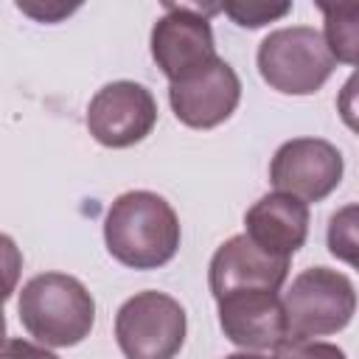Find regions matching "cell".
Masks as SVG:
<instances>
[{
	"label": "cell",
	"mask_w": 359,
	"mask_h": 359,
	"mask_svg": "<svg viewBox=\"0 0 359 359\" xmlns=\"http://www.w3.org/2000/svg\"><path fill=\"white\" fill-rule=\"evenodd\" d=\"M104 241L123 266L157 269L177 255L180 219L160 194L126 191L107 210Z\"/></svg>",
	"instance_id": "6da1fadb"
},
{
	"label": "cell",
	"mask_w": 359,
	"mask_h": 359,
	"mask_svg": "<svg viewBox=\"0 0 359 359\" xmlns=\"http://www.w3.org/2000/svg\"><path fill=\"white\" fill-rule=\"evenodd\" d=\"M20 323L50 348L79 345L95 323V300L87 286L65 272L31 278L20 292Z\"/></svg>",
	"instance_id": "7a4b0ae2"
},
{
	"label": "cell",
	"mask_w": 359,
	"mask_h": 359,
	"mask_svg": "<svg viewBox=\"0 0 359 359\" xmlns=\"http://www.w3.org/2000/svg\"><path fill=\"white\" fill-rule=\"evenodd\" d=\"M289 339H314L342 331L356 311L353 280L328 266L303 269L283 294Z\"/></svg>",
	"instance_id": "3957f363"
},
{
	"label": "cell",
	"mask_w": 359,
	"mask_h": 359,
	"mask_svg": "<svg viewBox=\"0 0 359 359\" xmlns=\"http://www.w3.org/2000/svg\"><path fill=\"white\" fill-rule=\"evenodd\" d=\"M334 56L317 28H278L258 45L261 79L286 95H311L334 73Z\"/></svg>",
	"instance_id": "277c9868"
},
{
	"label": "cell",
	"mask_w": 359,
	"mask_h": 359,
	"mask_svg": "<svg viewBox=\"0 0 359 359\" xmlns=\"http://www.w3.org/2000/svg\"><path fill=\"white\" fill-rule=\"evenodd\" d=\"M115 339L126 359H174L185 342V311L163 292H137L115 317Z\"/></svg>",
	"instance_id": "5b68a950"
},
{
	"label": "cell",
	"mask_w": 359,
	"mask_h": 359,
	"mask_svg": "<svg viewBox=\"0 0 359 359\" xmlns=\"http://www.w3.org/2000/svg\"><path fill=\"white\" fill-rule=\"evenodd\" d=\"M342 154L323 137L286 140L269 165V180L278 194H289L300 202L325 199L342 180Z\"/></svg>",
	"instance_id": "8992f818"
},
{
	"label": "cell",
	"mask_w": 359,
	"mask_h": 359,
	"mask_svg": "<svg viewBox=\"0 0 359 359\" xmlns=\"http://www.w3.org/2000/svg\"><path fill=\"white\" fill-rule=\"evenodd\" d=\"M157 123L154 95L135 81L104 84L87 107L90 135L109 149H126L140 143Z\"/></svg>",
	"instance_id": "52a82bcc"
},
{
	"label": "cell",
	"mask_w": 359,
	"mask_h": 359,
	"mask_svg": "<svg viewBox=\"0 0 359 359\" xmlns=\"http://www.w3.org/2000/svg\"><path fill=\"white\" fill-rule=\"evenodd\" d=\"M241 98V81L224 59H210L205 67L171 81L168 101L177 115L191 129H213L224 123Z\"/></svg>",
	"instance_id": "ba28073f"
},
{
	"label": "cell",
	"mask_w": 359,
	"mask_h": 359,
	"mask_svg": "<svg viewBox=\"0 0 359 359\" xmlns=\"http://www.w3.org/2000/svg\"><path fill=\"white\" fill-rule=\"evenodd\" d=\"M151 56L168 81H180L188 73L216 59L210 22L191 6H165V14L151 28Z\"/></svg>",
	"instance_id": "9c48e42d"
},
{
	"label": "cell",
	"mask_w": 359,
	"mask_h": 359,
	"mask_svg": "<svg viewBox=\"0 0 359 359\" xmlns=\"http://www.w3.org/2000/svg\"><path fill=\"white\" fill-rule=\"evenodd\" d=\"M219 323L224 337L238 348L275 351L289 342L283 303L278 292L266 289H238L219 300Z\"/></svg>",
	"instance_id": "30bf717a"
},
{
	"label": "cell",
	"mask_w": 359,
	"mask_h": 359,
	"mask_svg": "<svg viewBox=\"0 0 359 359\" xmlns=\"http://www.w3.org/2000/svg\"><path fill=\"white\" fill-rule=\"evenodd\" d=\"M289 275V258H275L255 247L247 236L227 238L210 258L208 280L210 292L219 300L227 292L238 289H266L278 292Z\"/></svg>",
	"instance_id": "8fae6325"
},
{
	"label": "cell",
	"mask_w": 359,
	"mask_h": 359,
	"mask_svg": "<svg viewBox=\"0 0 359 359\" xmlns=\"http://www.w3.org/2000/svg\"><path fill=\"white\" fill-rule=\"evenodd\" d=\"M247 238L275 258L294 255L309 236V205L289 194L261 196L244 216Z\"/></svg>",
	"instance_id": "7c38bea8"
},
{
	"label": "cell",
	"mask_w": 359,
	"mask_h": 359,
	"mask_svg": "<svg viewBox=\"0 0 359 359\" xmlns=\"http://www.w3.org/2000/svg\"><path fill=\"white\" fill-rule=\"evenodd\" d=\"M320 11L325 14V45L334 56V62L356 65V17L359 3H320Z\"/></svg>",
	"instance_id": "4fadbf2b"
},
{
	"label": "cell",
	"mask_w": 359,
	"mask_h": 359,
	"mask_svg": "<svg viewBox=\"0 0 359 359\" xmlns=\"http://www.w3.org/2000/svg\"><path fill=\"white\" fill-rule=\"evenodd\" d=\"M353 216H356V208L348 205L339 213H334L331 224H328V250H331V255H337L348 264H356V224H353Z\"/></svg>",
	"instance_id": "5bb4252c"
},
{
	"label": "cell",
	"mask_w": 359,
	"mask_h": 359,
	"mask_svg": "<svg viewBox=\"0 0 359 359\" xmlns=\"http://www.w3.org/2000/svg\"><path fill=\"white\" fill-rule=\"evenodd\" d=\"M216 8L224 11L227 17H233L244 28L266 25V22H272V20H278V17H283V14L292 11L289 3H275V6L272 3H222Z\"/></svg>",
	"instance_id": "9a60e30c"
},
{
	"label": "cell",
	"mask_w": 359,
	"mask_h": 359,
	"mask_svg": "<svg viewBox=\"0 0 359 359\" xmlns=\"http://www.w3.org/2000/svg\"><path fill=\"white\" fill-rule=\"evenodd\" d=\"M20 272H22V252L14 244V238H8L6 233H0V300L3 303L17 289Z\"/></svg>",
	"instance_id": "2e32d148"
},
{
	"label": "cell",
	"mask_w": 359,
	"mask_h": 359,
	"mask_svg": "<svg viewBox=\"0 0 359 359\" xmlns=\"http://www.w3.org/2000/svg\"><path fill=\"white\" fill-rule=\"evenodd\" d=\"M275 351V359H348L337 345L314 339H289Z\"/></svg>",
	"instance_id": "e0dca14e"
},
{
	"label": "cell",
	"mask_w": 359,
	"mask_h": 359,
	"mask_svg": "<svg viewBox=\"0 0 359 359\" xmlns=\"http://www.w3.org/2000/svg\"><path fill=\"white\" fill-rule=\"evenodd\" d=\"M0 359H59V356L28 339H6L0 345Z\"/></svg>",
	"instance_id": "ac0fdd59"
},
{
	"label": "cell",
	"mask_w": 359,
	"mask_h": 359,
	"mask_svg": "<svg viewBox=\"0 0 359 359\" xmlns=\"http://www.w3.org/2000/svg\"><path fill=\"white\" fill-rule=\"evenodd\" d=\"M224 359H269V356H261V353H230V356H224Z\"/></svg>",
	"instance_id": "d6986e66"
},
{
	"label": "cell",
	"mask_w": 359,
	"mask_h": 359,
	"mask_svg": "<svg viewBox=\"0 0 359 359\" xmlns=\"http://www.w3.org/2000/svg\"><path fill=\"white\" fill-rule=\"evenodd\" d=\"M6 342V314H3V300H0V345Z\"/></svg>",
	"instance_id": "ffe728a7"
}]
</instances>
